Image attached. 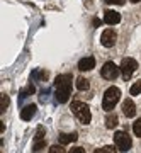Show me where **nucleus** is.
<instances>
[{
    "label": "nucleus",
    "mask_w": 141,
    "mask_h": 153,
    "mask_svg": "<svg viewBox=\"0 0 141 153\" xmlns=\"http://www.w3.org/2000/svg\"><path fill=\"white\" fill-rule=\"evenodd\" d=\"M70 88H71V75L63 73L58 75L54 80V97L60 104H65L70 99Z\"/></svg>",
    "instance_id": "1"
},
{
    "label": "nucleus",
    "mask_w": 141,
    "mask_h": 153,
    "mask_svg": "<svg viewBox=\"0 0 141 153\" xmlns=\"http://www.w3.org/2000/svg\"><path fill=\"white\" fill-rule=\"evenodd\" d=\"M121 99V90L117 87H109L104 94V100H102V109L111 112L116 107V104L119 102Z\"/></svg>",
    "instance_id": "2"
},
{
    "label": "nucleus",
    "mask_w": 141,
    "mask_h": 153,
    "mask_svg": "<svg viewBox=\"0 0 141 153\" xmlns=\"http://www.w3.org/2000/svg\"><path fill=\"white\" fill-rule=\"evenodd\" d=\"M71 112L76 116V119L80 121L82 124H88L90 119H92V114H90V109H88L87 104L83 102H71Z\"/></svg>",
    "instance_id": "3"
},
{
    "label": "nucleus",
    "mask_w": 141,
    "mask_h": 153,
    "mask_svg": "<svg viewBox=\"0 0 141 153\" xmlns=\"http://www.w3.org/2000/svg\"><path fill=\"white\" fill-rule=\"evenodd\" d=\"M114 145H116V148H117V152L126 153L128 150H131L133 141H131V138H129V134H128V133L117 131L114 134Z\"/></svg>",
    "instance_id": "4"
},
{
    "label": "nucleus",
    "mask_w": 141,
    "mask_h": 153,
    "mask_svg": "<svg viewBox=\"0 0 141 153\" xmlns=\"http://www.w3.org/2000/svg\"><path fill=\"white\" fill-rule=\"evenodd\" d=\"M119 68H121V73H122V78L124 80H129L131 76H133V73L136 71V68H138V63L133 58H124V60L121 61Z\"/></svg>",
    "instance_id": "5"
},
{
    "label": "nucleus",
    "mask_w": 141,
    "mask_h": 153,
    "mask_svg": "<svg viewBox=\"0 0 141 153\" xmlns=\"http://www.w3.org/2000/svg\"><path fill=\"white\" fill-rule=\"evenodd\" d=\"M119 71H121L119 66H116L112 61H107V63L102 66L100 75H102V78H105V80H114V78H117Z\"/></svg>",
    "instance_id": "6"
},
{
    "label": "nucleus",
    "mask_w": 141,
    "mask_h": 153,
    "mask_svg": "<svg viewBox=\"0 0 141 153\" xmlns=\"http://www.w3.org/2000/svg\"><path fill=\"white\" fill-rule=\"evenodd\" d=\"M116 41H117V34H116L112 29H105L102 33V36H100V43H102V46H105V48H112L116 44Z\"/></svg>",
    "instance_id": "7"
},
{
    "label": "nucleus",
    "mask_w": 141,
    "mask_h": 153,
    "mask_svg": "<svg viewBox=\"0 0 141 153\" xmlns=\"http://www.w3.org/2000/svg\"><path fill=\"white\" fill-rule=\"evenodd\" d=\"M44 134H46L44 128H43V126H39L38 131H36V136H34V146H33V152L34 153H38L39 150H43V148H44V145H46Z\"/></svg>",
    "instance_id": "8"
},
{
    "label": "nucleus",
    "mask_w": 141,
    "mask_h": 153,
    "mask_svg": "<svg viewBox=\"0 0 141 153\" xmlns=\"http://www.w3.org/2000/svg\"><path fill=\"white\" fill-rule=\"evenodd\" d=\"M92 68H95V58H92V56H85L78 61V70L80 71H88Z\"/></svg>",
    "instance_id": "9"
},
{
    "label": "nucleus",
    "mask_w": 141,
    "mask_h": 153,
    "mask_svg": "<svg viewBox=\"0 0 141 153\" xmlns=\"http://www.w3.org/2000/svg\"><path fill=\"white\" fill-rule=\"evenodd\" d=\"M119 21H121L119 12H116V10H105L104 12V22H105V24L114 26V24H119Z\"/></svg>",
    "instance_id": "10"
},
{
    "label": "nucleus",
    "mask_w": 141,
    "mask_h": 153,
    "mask_svg": "<svg viewBox=\"0 0 141 153\" xmlns=\"http://www.w3.org/2000/svg\"><path fill=\"white\" fill-rule=\"evenodd\" d=\"M122 112H124L126 117H134L136 116V105L131 99H126L122 102Z\"/></svg>",
    "instance_id": "11"
},
{
    "label": "nucleus",
    "mask_w": 141,
    "mask_h": 153,
    "mask_svg": "<svg viewBox=\"0 0 141 153\" xmlns=\"http://www.w3.org/2000/svg\"><path fill=\"white\" fill-rule=\"evenodd\" d=\"M36 109H38V107H36L34 104L26 105V107L21 111V117H22L24 121H31V119L34 117V114H36Z\"/></svg>",
    "instance_id": "12"
},
{
    "label": "nucleus",
    "mask_w": 141,
    "mask_h": 153,
    "mask_svg": "<svg viewBox=\"0 0 141 153\" xmlns=\"http://www.w3.org/2000/svg\"><path fill=\"white\" fill-rule=\"evenodd\" d=\"M73 141H76V133H71V134L61 133L60 134V145H66V143H73Z\"/></svg>",
    "instance_id": "13"
},
{
    "label": "nucleus",
    "mask_w": 141,
    "mask_h": 153,
    "mask_svg": "<svg viewBox=\"0 0 141 153\" xmlns=\"http://www.w3.org/2000/svg\"><path fill=\"white\" fill-rule=\"evenodd\" d=\"M116 126H117V116L112 112V114H109L107 117H105V128L112 129V128H116Z\"/></svg>",
    "instance_id": "14"
},
{
    "label": "nucleus",
    "mask_w": 141,
    "mask_h": 153,
    "mask_svg": "<svg viewBox=\"0 0 141 153\" xmlns=\"http://www.w3.org/2000/svg\"><path fill=\"white\" fill-rule=\"evenodd\" d=\"M76 88H78V90H87L88 88V80L83 78V76L76 78Z\"/></svg>",
    "instance_id": "15"
},
{
    "label": "nucleus",
    "mask_w": 141,
    "mask_h": 153,
    "mask_svg": "<svg viewBox=\"0 0 141 153\" xmlns=\"http://www.w3.org/2000/svg\"><path fill=\"white\" fill-rule=\"evenodd\" d=\"M7 107H9V97H7L5 94H2V97H0V111L4 112Z\"/></svg>",
    "instance_id": "16"
},
{
    "label": "nucleus",
    "mask_w": 141,
    "mask_h": 153,
    "mask_svg": "<svg viewBox=\"0 0 141 153\" xmlns=\"http://www.w3.org/2000/svg\"><path fill=\"white\" fill-rule=\"evenodd\" d=\"M129 92H131V95H140V94H141V80H138V82L131 87Z\"/></svg>",
    "instance_id": "17"
},
{
    "label": "nucleus",
    "mask_w": 141,
    "mask_h": 153,
    "mask_svg": "<svg viewBox=\"0 0 141 153\" xmlns=\"http://www.w3.org/2000/svg\"><path fill=\"white\" fill-rule=\"evenodd\" d=\"M133 131H134L136 136L141 138V119H136L134 123H133Z\"/></svg>",
    "instance_id": "18"
},
{
    "label": "nucleus",
    "mask_w": 141,
    "mask_h": 153,
    "mask_svg": "<svg viewBox=\"0 0 141 153\" xmlns=\"http://www.w3.org/2000/svg\"><path fill=\"white\" fill-rule=\"evenodd\" d=\"M49 153H66L63 145H54V146L49 148Z\"/></svg>",
    "instance_id": "19"
},
{
    "label": "nucleus",
    "mask_w": 141,
    "mask_h": 153,
    "mask_svg": "<svg viewBox=\"0 0 141 153\" xmlns=\"http://www.w3.org/2000/svg\"><path fill=\"white\" fill-rule=\"evenodd\" d=\"M33 92H34V85H31V83H29V85H27V87L22 90V95H21V97H26V94H33Z\"/></svg>",
    "instance_id": "20"
},
{
    "label": "nucleus",
    "mask_w": 141,
    "mask_h": 153,
    "mask_svg": "<svg viewBox=\"0 0 141 153\" xmlns=\"http://www.w3.org/2000/svg\"><path fill=\"white\" fill-rule=\"evenodd\" d=\"M107 4H112V5H122L124 4V0H105Z\"/></svg>",
    "instance_id": "21"
},
{
    "label": "nucleus",
    "mask_w": 141,
    "mask_h": 153,
    "mask_svg": "<svg viewBox=\"0 0 141 153\" xmlns=\"http://www.w3.org/2000/svg\"><path fill=\"white\" fill-rule=\"evenodd\" d=\"M70 153H85V150L80 148V146H76V148H73V150H70Z\"/></svg>",
    "instance_id": "22"
},
{
    "label": "nucleus",
    "mask_w": 141,
    "mask_h": 153,
    "mask_svg": "<svg viewBox=\"0 0 141 153\" xmlns=\"http://www.w3.org/2000/svg\"><path fill=\"white\" fill-rule=\"evenodd\" d=\"M105 152L107 153H117L116 152V148H112V146H105Z\"/></svg>",
    "instance_id": "23"
},
{
    "label": "nucleus",
    "mask_w": 141,
    "mask_h": 153,
    "mask_svg": "<svg viewBox=\"0 0 141 153\" xmlns=\"http://www.w3.org/2000/svg\"><path fill=\"white\" fill-rule=\"evenodd\" d=\"M100 24H102L100 19H94V26H100Z\"/></svg>",
    "instance_id": "24"
},
{
    "label": "nucleus",
    "mask_w": 141,
    "mask_h": 153,
    "mask_svg": "<svg viewBox=\"0 0 141 153\" xmlns=\"http://www.w3.org/2000/svg\"><path fill=\"white\" fill-rule=\"evenodd\" d=\"M94 153H107V152H105V148H102V150H97V152H94Z\"/></svg>",
    "instance_id": "25"
},
{
    "label": "nucleus",
    "mask_w": 141,
    "mask_h": 153,
    "mask_svg": "<svg viewBox=\"0 0 141 153\" xmlns=\"http://www.w3.org/2000/svg\"><path fill=\"white\" fill-rule=\"evenodd\" d=\"M131 2H133V4H138V2H140V0H131Z\"/></svg>",
    "instance_id": "26"
}]
</instances>
